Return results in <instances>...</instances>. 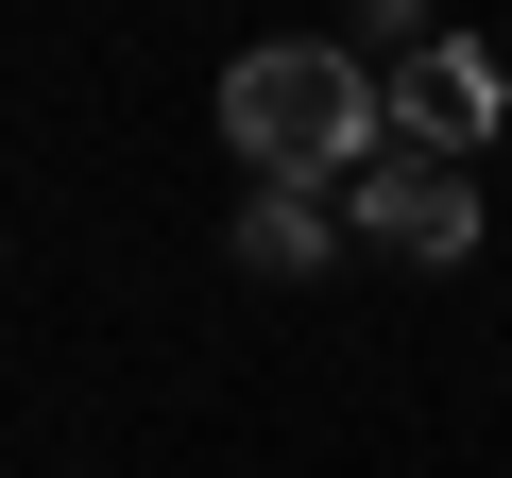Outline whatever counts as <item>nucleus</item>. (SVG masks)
<instances>
[{"label":"nucleus","instance_id":"f257e3e1","mask_svg":"<svg viewBox=\"0 0 512 478\" xmlns=\"http://www.w3.org/2000/svg\"><path fill=\"white\" fill-rule=\"evenodd\" d=\"M222 137H239V188H359L393 154V86L342 52V35H274V52H239L222 69Z\"/></svg>","mask_w":512,"mask_h":478},{"label":"nucleus","instance_id":"f03ea898","mask_svg":"<svg viewBox=\"0 0 512 478\" xmlns=\"http://www.w3.org/2000/svg\"><path fill=\"white\" fill-rule=\"evenodd\" d=\"M342 222L376 239V257H478V171H444V154H376L359 188H342Z\"/></svg>","mask_w":512,"mask_h":478},{"label":"nucleus","instance_id":"7ed1b4c3","mask_svg":"<svg viewBox=\"0 0 512 478\" xmlns=\"http://www.w3.org/2000/svg\"><path fill=\"white\" fill-rule=\"evenodd\" d=\"M495 52H461V35H410L393 52V154H444V171H478V137H495Z\"/></svg>","mask_w":512,"mask_h":478},{"label":"nucleus","instance_id":"20e7f679","mask_svg":"<svg viewBox=\"0 0 512 478\" xmlns=\"http://www.w3.org/2000/svg\"><path fill=\"white\" fill-rule=\"evenodd\" d=\"M325 239H342L325 188H239V274H325Z\"/></svg>","mask_w":512,"mask_h":478}]
</instances>
